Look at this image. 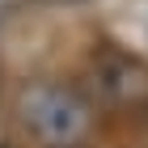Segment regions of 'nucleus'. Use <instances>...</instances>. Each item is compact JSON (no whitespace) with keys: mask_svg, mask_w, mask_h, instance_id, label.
<instances>
[{"mask_svg":"<svg viewBox=\"0 0 148 148\" xmlns=\"http://www.w3.org/2000/svg\"><path fill=\"white\" fill-rule=\"evenodd\" d=\"M13 119L42 148H76L93 123V102H89V93L72 89L68 80L38 76L17 89Z\"/></svg>","mask_w":148,"mask_h":148,"instance_id":"obj_1","label":"nucleus"},{"mask_svg":"<svg viewBox=\"0 0 148 148\" xmlns=\"http://www.w3.org/2000/svg\"><path fill=\"white\" fill-rule=\"evenodd\" d=\"M89 97L102 106H144L148 64L127 55V51H102L89 64Z\"/></svg>","mask_w":148,"mask_h":148,"instance_id":"obj_2","label":"nucleus"},{"mask_svg":"<svg viewBox=\"0 0 148 148\" xmlns=\"http://www.w3.org/2000/svg\"><path fill=\"white\" fill-rule=\"evenodd\" d=\"M144 25H148V21H144Z\"/></svg>","mask_w":148,"mask_h":148,"instance_id":"obj_3","label":"nucleus"}]
</instances>
